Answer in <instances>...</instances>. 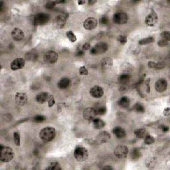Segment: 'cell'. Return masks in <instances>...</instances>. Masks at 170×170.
Masks as SVG:
<instances>
[{"mask_svg": "<svg viewBox=\"0 0 170 170\" xmlns=\"http://www.w3.org/2000/svg\"><path fill=\"white\" fill-rule=\"evenodd\" d=\"M97 20L94 17H88L85 20L83 23V27L85 29L91 31L95 29L97 26Z\"/></svg>", "mask_w": 170, "mask_h": 170, "instance_id": "7c38bea8", "label": "cell"}, {"mask_svg": "<svg viewBox=\"0 0 170 170\" xmlns=\"http://www.w3.org/2000/svg\"><path fill=\"white\" fill-rule=\"evenodd\" d=\"M96 116L97 113L94 108H86L83 111L84 118L89 122L93 121L94 119L96 118Z\"/></svg>", "mask_w": 170, "mask_h": 170, "instance_id": "30bf717a", "label": "cell"}, {"mask_svg": "<svg viewBox=\"0 0 170 170\" xmlns=\"http://www.w3.org/2000/svg\"><path fill=\"white\" fill-rule=\"evenodd\" d=\"M61 167L59 164L58 162H51L49 166L46 167L45 169H51V170H61Z\"/></svg>", "mask_w": 170, "mask_h": 170, "instance_id": "4dcf8cb0", "label": "cell"}, {"mask_svg": "<svg viewBox=\"0 0 170 170\" xmlns=\"http://www.w3.org/2000/svg\"><path fill=\"white\" fill-rule=\"evenodd\" d=\"M141 156V152L140 149L138 148H134L133 150L131 151L130 153V157L132 160H138L140 159Z\"/></svg>", "mask_w": 170, "mask_h": 170, "instance_id": "4316f807", "label": "cell"}, {"mask_svg": "<svg viewBox=\"0 0 170 170\" xmlns=\"http://www.w3.org/2000/svg\"><path fill=\"white\" fill-rule=\"evenodd\" d=\"M158 22L157 14L154 11H152L146 16L145 19V23L148 27H154Z\"/></svg>", "mask_w": 170, "mask_h": 170, "instance_id": "ba28073f", "label": "cell"}, {"mask_svg": "<svg viewBox=\"0 0 170 170\" xmlns=\"http://www.w3.org/2000/svg\"><path fill=\"white\" fill-rule=\"evenodd\" d=\"M158 46L161 47H166L169 45V41H166V39H162L157 42Z\"/></svg>", "mask_w": 170, "mask_h": 170, "instance_id": "60d3db41", "label": "cell"}, {"mask_svg": "<svg viewBox=\"0 0 170 170\" xmlns=\"http://www.w3.org/2000/svg\"><path fill=\"white\" fill-rule=\"evenodd\" d=\"M155 139L151 135H146L144 137V143L147 145H151L154 143Z\"/></svg>", "mask_w": 170, "mask_h": 170, "instance_id": "d590c367", "label": "cell"}, {"mask_svg": "<svg viewBox=\"0 0 170 170\" xmlns=\"http://www.w3.org/2000/svg\"><path fill=\"white\" fill-rule=\"evenodd\" d=\"M25 60L23 58H17L11 63V68L13 70H18L25 67Z\"/></svg>", "mask_w": 170, "mask_h": 170, "instance_id": "8fae6325", "label": "cell"}, {"mask_svg": "<svg viewBox=\"0 0 170 170\" xmlns=\"http://www.w3.org/2000/svg\"><path fill=\"white\" fill-rule=\"evenodd\" d=\"M13 140L15 144L17 146H20L21 144V137L20 134L17 132H15L13 133Z\"/></svg>", "mask_w": 170, "mask_h": 170, "instance_id": "d6a6232c", "label": "cell"}, {"mask_svg": "<svg viewBox=\"0 0 170 170\" xmlns=\"http://www.w3.org/2000/svg\"><path fill=\"white\" fill-rule=\"evenodd\" d=\"M67 23V18L63 15H59L54 20V23L57 28H63Z\"/></svg>", "mask_w": 170, "mask_h": 170, "instance_id": "ac0fdd59", "label": "cell"}, {"mask_svg": "<svg viewBox=\"0 0 170 170\" xmlns=\"http://www.w3.org/2000/svg\"><path fill=\"white\" fill-rule=\"evenodd\" d=\"M108 45L105 42H101L94 45L93 48L90 49V53L91 55H100L108 50Z\"/></svg>", "mask_w": 170, "mask_h": 170, "instance_id": "277c9868", "label": "cell"}, {"mask_svg": "<svg viewBox=\"0 0 170 170\" xmlns=\"http://www.w3.org/2000/svg\"><path fill=\"white\" fill-rule=\"evenodd\" d=\"M130 99L126 96H123V97L120 98L118 102V105L122 108H128L130 106Z\"/></svg>", "mask_w": 170, "mask_h": 170, "instance_id": "cb8c5ba5", "label": "cell"}, {"mask_svg": "<svg viewBox=\"0 0 170 170\" xmlns=\"http://www.w3.org/2000/svg\"><path fill=\"white\" fill-rule=\"evenodd\" d=\"M128 16L126 13L124 12H116L113 16V21L115 23L119 25L125 24L128 22Z\"/></svg>", "mask_w": 170, "mask_h": 170, "instance_id": "52a82bcc", "label": "cell"}, {"mask_svg": "<svg viewBox=\"0 0 170 170\" xmlns=\"http://www.w3.org/2000/svg\"><path fill=\"white\" fill-rule=\"evenodd\" d=\"M11 36L15 41H20L24 39L25 35L23 31L20 28H15L11 32Z\"/></svg>", "mask_w": 170, "mask_h": 170, "instance_id": "e0dca14e", "label": "cell"}, {"mask_svg": "<svg viewBox=\"0 0 170 170\" xmlns=\"http://www.w3.org/2000/svg\"><path fill=\"white\" fill-rule=\"evenodd\" d=\"M128 39L127 37L125 36V35H120V36L118 37V41L121 45H125L127 42Z\"/></svg>", "mask_w": 170, "mask_h": 170, "instance_id": "ab89813d", "label": "cell"}, {"mask_svg": "<svg viewBox=\"0 0 170 170\" xmlns=\"http://www.w3.org/2000/svg\"><path fill=\"white\" fill-rule=\"evenodd\" d=\"M66 35H67V38L70 42H75V41H77V37L76 35L74 34V33L71 31H67V33H66Z\"/></svg>", "mask_w": 170, "mask_h": 170, "instance_id": "e575fe53", "label": "cell"}, {"mask_svg": "<svg viewBox=\"0 0 170 170\" xmlns=\"http://www.w3.org/2000/svg\"><path fill=\"white\" fill-rule=\"evenodd\" d=\"M130 75L129 74H122L119 76L118 79V82L121 84H127L130 81Z\"/></svg>", "mask_w": 170, "mask_h": 170, "instance_id": "484cf974", "label": "cell"}, {"mask_svg": "<svg viewBox=\"0 0 170 170\" xmlns=\"http://www.w3.org/2000/svg\"><path fill=\"white\" fill-rule=\"evenodd\" d=\"M82 50L83 51H87L91 49V45H90L89 42H85V43L82 45Z\"/></svg>", "mask_w": 170, "mask_h": 170, "instance_id": "f6af8a7d", "label": "cell"}, {"mask_svg": "<svg viewBox=\"0 0 170 170\" xmlns=\"http://www.w3.org/2000/svg\"><path fill=\"white\" fill-rule=\"evenodd\" d=\"M102 169H112L113 167L111 166H105V167H104Z\"/></svg>", "mask_w": 170, "mask_h": 170, "instance_id": "f907efd6", "label": "cell"}, {"mask_svg": "<svg viewBox=\"0 0 170 170\" xmlns=\"http://www.w3.org/2000/svg\"><path fill=\"white\" fill-rule=\"evenodd\" d=\"M70 80L68 78H62L58 82V87L61 89H66L70 85Z\"/></svg>", "mask_w": 170, "mask_h": 170, "instance_id": "44dd1931", "label": "cell"}, {"mask_svg": "<svg viewBox=\"0 0 170 170\" xmlns=\"http://www.w3.org/2000/svg\"><path fill=\"white\" fill-rule=\"evenodd\" d=\"M46 120V117L42 115H37L35 116L33 118V121L37 123H42Z\"/></svg>", "mask_w": 170, "mask_h": 170, "instance_id": "8d00e7d4", "label": "cell"}, {"mask_svg": "<svg viewBox=\"0 0 170 170\" xmlns=\"http://www.w3.org/2000/svg\"><path fill=\"white\" fill-rule=\"evenodd\" d=\"M25 59L29 61H36L38 59V53L35 50H31L29 52H27L25 55Z\"/></svg>", "mask_w": 170, "mask_h": 170, "instance_id": "7402d4cb", "label": "cell"}, {"mask_svg": "<svg viewBox=\"0 0 170 170\" xmlns=\"http://www.w3.org/2000/svg\"><path fill=\"white\" fill-rule=\"evenodd\" d=\"M134 135L138 139H142L144 138V137L146 136V131L145 129L140 128L134 131Z\"/></svg>", "mask_w": 170, "mask_h": 170, "instance_id": "83f0119b", "label": "cell"}, {"mask_svg": "<svg viewBox=\"0 0 170 170\" xmlns=\"http://www.w3.org/2000/svg\"><path fill=\"white\" fill-rule=\"evenodd\" d=\"M63 2H65V1H51L47 2L45 5V7L47 9H53L56 4L63 3Z\"/></svg>", "mask_w": 170, "mask_h": 170, "instance_id": "836d02e7", "label": "cell"}, {"mask_svg": "<svg viewBox=\"0 0 170 170\" xmlns=\"http://www.w3.org/2000/svg\"><path fill=\"white\" fill-rule=\"evenodd\" d=\"M101 67L105 70L110 69V68L112 67L113 65V60L112 58L109 57V56H106L104 57L102 60H101Z\"/></svg>", "mask_w": 170, "mask_h": 170, "instance_id": "d6986e66", "label": "cell"}, {"mask_svg": "<svg viewBox=\"0 0 170 170\" xmlns=\"http://www.w3.org/2000/svg\"><path fill=\"white\" fill-rule=\"evenodd\" d=\"M128 154V149L126 146L120 145L114 149L115 156L119 159H123V158L126 157Z\"/></svg>", "mask_w": 170, "mask_h": 170, "instance_id": "9c48e42d", "label": "cell"}, {"mask_svg": "<svg viewBox=\"0 0 170 170\" xmlns=\"http://www.w3.org/2000/svg\"><path fill=\"white\" fill-rule=\"evenodd\" d=\"M79 74L81 75H88V71L86 67L82 66V67L79 68Z\"/></svg>", "mask_w": 170, "mask_h": 170, "instance_id": "b9f144b4", "label": "cell"}, {"mask_svg": "<svg viewBox=\"0 0 170 170\" xmlns=\"http://www.w3.org/2000/svg\"><path fill=\"white\" fill-rule=\"evenodd\" d=\"M56 136V130L55 128L48 126L44 128L39 132V138L45 142H49L55 139Z\"/></svg>", "mask_w": 170, "mask_h": 170, "instance_id": "6da1fadb", "label": "cell"}, {"mask_svg": "<svg viewBox=\"0 0 170 170\" xmlns=\"http://www.w3.org/2000/svg\"><path fill=\"white\" fill-rule=\"evenodd\" d=\"M49 20H50L49 15L44 13H40L35 16L33 22L35 25H41L48 23Z\"/></svg>", "mask_w": 170, "mask_h": 170, "instance_id": "5b68a950", "label": "cell"}, {"mask_svg": "<svg viewBox=\"0 0 170 170\" xmlns=\"http://www.w3.org/2000/svg\"><path fill=\"white\" fill-rule=\"evenodd\" d=\"M154 41H155V39L153 37H146V38L140 40V41H138V44L140 45H145L152 43V42H153Z\"/></svg>", "mask_w": 170, "mask_h": 170, "instance_id": "f1b7e54d", "label": "cell"}, {"mask_svg": "<svg viewBox=\"0 0 170 170\" xmlns=\"http://www.w3.org/2000/svg\"><path fill=\"white\" fill-rule=\"evenodd\" d=\"M165 67H166V63L164 61H159V62L156 63L155 69H162V68H165Z\"/></svg>", "mask_w": 170, "mask_h": 170, "instance_id": "7bdbcfd3", "label": "cell"}, {"mask_svg": "<svg viewBox=\"0 0 170 170\" xmlns=\"http://www.w3.org/2000/svg\"><path fill=\"white\" fill-rule=\"evenodd\" d=\"M90 94L95 98H100L104 95V89L100 86H94L90 89Z\"/></svg>", "mask_w": 170, "mask_h": 170, "instance_id": "5bb4252c", "label": "cell"}, {"mask_svg": "<svg viewBox=\"0 0 170 170\" xmlns=\"http://www.w3.org/2000/svg\"><path fill=\"white\" fill-rule=\"evenodd\" d=\"M113 134H114V136L116 137L117 138H123L126 136V132L125 131V130L122 128L120 126L114 127V129L112 130Z\"/></svg>", "mask_w": 170, "mask_h": 170, "instance_id": "ffe728a7", "label": "cell"}, {"mask_svg": "<svg viewBox=\"0 0 170 170\" xmlns=\"http://www.w3.org/2000/svg\"><path fill=\"white\" fill-rule=\"evenodd\" d=\"M134 110H135L137 112L144 113V112H145L146 108L144 107V106L141 105V104L137 103L134 105Z\"/></svg>", "mask_w": 170, "mask_h": 170, "instance_id": "1f68e13d", "label": "cell"}, {"mask_svg": "<svg viewBox=\"0 0 170 170\" xmlns=\"http://www.w3.org/2000/svg\"><path fill=\"white\" fill-rule=\"evenodd\" d=\"M170 114V108L167 107L164 110V115L166 116H169Z\"/></svg>", "mask_w": 170, "mask_h": 170, "instance_id": "c3c4849f", "label": "cell"}, {"mask_svg": "<svg viewBox=\"0 0 170 170\" xmlns=\"http://www.w3.org/2000/svg\"><path fill=\"white\" fill-rule=\"evenodd\" d=\"M84 52H83V50H81V51H79L77 52V55H79V56H81V55H83V53Z\"/></svg>", "mask_w": 170, "mask_h": 170, "instance_id": "681fc988", "label": "cell"}, {"mask_svg": "<svg viewBox=\"0 0 170 170\" xmlns=\"http://www.w3.org/2000/svg\"><path fill=\"white\" fill-rule=\"evenodd\" d=\"M85 3H86V1H78V4L80 5V6H81V5H83Z\"/></svg>", "mask_w": 170, "mask_h": 170, "instance_id": "816d5d0a", "label": "cell"}, {"mask_svg": "<svg viewBox=\"0 0 170 170\" xmlns=\"http://www.w3.org/2000/svg\"><path fill=\"white\" fill-rule=\"evenodd\" d=\"M47 101H48V105H49V108H51L52 106L55 104V98H54V96L52 95V94H49Z\"/></svg>", "mask_w": 170, "mask_h": 170, "instance_id": "f35d334b", "label": "cell"}, {"mask_svg": "<svg viewBox=\"0 0 170 170\" xmlns=\"http://www.w3.org/2000/svg\"><path fill=\"white\" fill-rule=\"evenodd\" d=\"M15 100L17 105L24 106L27 102L28 96L24 93H17L15 96Z\"/></svg>", "mask_w": 170, "mask_h": 170, "instance_id": "2e32d148", "label": "cell"}, {"mask_svg": "<svg viewBox=\"0 0 170 170\" xmlns=\"http://www.w3.org/2000/svg\"><path fill=\"white\" fill-rule=\"evenodd\" d=\"M162 37H164V39H166V41H169L170 40V33L168 31H164L162 33Z\"/></svg>", "mask_w": 170, "mask_h": 170, "instance_id": "ee69618b", "label": "cell"}, {"mask_svg": "<svg viewBox=\"0 0 170 170\" xmlns=\"http://www.w3.org/2000/svg\"><path fill=\"white\" fill-rule=\"evenodd\" d=\"M88 152L86 148L82 146H79L75 148L74 151V157L78 162H84L87 160Z\"/></svg>", "mask_w": 170, "mask_h": 170, "instance_id": "3957f363", "label": "cell"}, {"mask_svg": "<svg viewBox=\"0 0 170 170\" xmlns=\"http://www.w3.org/2000/svg\"><path fill=\"white\" fill-rule=\"evenodd\" d=\"M59 59L58 54L54 51H47L43 56L44 61L48 64H55Z\"/></svg>", "mask_w": 170, "mask_h": 170, "instance_id": "8992f818", "label": "cell"}, {"mask_svg": "<svg viewBox=\"0 0 170 170\" xmlns=\"http://www.w3.org/2000/svg\"><path fill=\"white\" fill-rule=\"evenodd\" d=\"M167 88V82L166 79H160L155 84V89L158 93H163L166 91Z\"/></svg>", "mask_w": 170, "mask_h": 170, "instance_id": "9a60e30c", "label": "cell"}, {"mask_svg": "<svg viewBox=\"0 0 170 170\" xmlns=\"http://www.w3.org/2000/svg\"><path fill=\"white\" fill-rule=\"evenodd\" d=\"M14 157V152L13 149L8 146L1 148L0 152V160L2 162L7 163L11 162Z\"/></svg>", "mask_w": 170, "mask_h": 170, "instance_id": "7a4b0ae2", "label": "cell"}, {"mask_svg": "<svg viewBox=\"0 0 170 170\" xmlns=\"http://www.w3.org/2000/svg\"><path fill=\"white\" fill-rule=\"evenodd\" d=\"M100 23L101 25H107L109 23V18H108V16L106 15H103L102 17H101L100 19Z\"/></svg>", "mask_w": 170, "mask_h": 170, "instance_id": "74e56055", "label": "cell"}, {"mask_svg": "<svg viewBox=\"0 0 170 170\" xmlns=\"http://www.w3.org/2000/svg\"><path fill=\"white\" fill-rule=\"evenodd\" d=\"M160 128L161 129V130L164 132V133H166L169 131V127L167 126H166V125H162V126H160Z\"/></svg>", "mask_w": 170, "mask_h": 170, "instance_id": "bcb514c9", "label": "cell"}, {"mask_svg": "<svg viewBox=\"0 0 170 170\" xmlns=\"http://www.w3.org/2000/svg\"><path fill=\"white\" fill-rule=\"evenodd\" d=\"M49 95V93H45V92L39 93L36 96V101L40 104H43L48 100Z\"/></svg>", "mask_w": 170, "mask_h": 170, "instance_id": "603a6c76", "label": "cell"}, {"mask_svg": "<svg viewBox=\"0 0 170 170\" xmlns=\"http://www.w3.org/2000/svg\"><path fill=\"white\" fill-rule=\"evenodd\" d=\"M97 113V115H105L106 112H107V108L105 106L100 105L98 106L97 107L94 108Z\"/></svg>", "mask_w": 170, "mask_h": 170, "instance_id": "f546056e", "label": "cell"}, {"mask_svg": "<svg viewBox=\"0 0 170 170\" xmlns=\"http://www.w3.org/2000/svg\"><path fill=\"white\" fill-rule=\"evenodd\" d=\"M110 139V134L107 132H101L98 134V135L96 136L95 141L98 144H105L108 142Z\"/></svg>", "mask_w": 170, "mask_h": 170, "instance_id": "4fadbf2b", "label": "cell"}, {"mask_svg": "<svg viewBox=\"0 0 170 170\" xmlns=\"http://www.w3.org/2000/svg\"><path fill=\"white\" fill-rule=\"evenodd\" d=\"M105 125V122L100 118H95L93 121V126L95 129H102Z\"/></svg>", "mask_w": 170, "mask_h": 170, "instance_id": "d4e9b609", "label": "cell"}, {"mask_svg": "<svg viewBox=\"0 0 170 170\" xmlns=\"http://www.w3.org/2000/svg\"><path fill=\"white\" fill-rule=\"evenodd\" d=\"M148 67L150 68H155V67H156V63L153 62V61H149Z\"/></svg>", "mask_w": 170, "mask_h": 170, "instance_id": "7dc6e473", "label": "cell"}, {"mask_svg": "<svg viewBox=\"0 0 170 170\" xmlns=\"http://www.w3.org/2000/svg\"><path fill=\"white\" fill-rule=\"evenodd\" d=\"M96 1H88V3L90 4V5H93V4H94V3H96Z\"/></svg>", "mask_w": 170, "mask_h": 170, "instance_id": "f5cc1de1", "label": "cell"}]
</instances>
